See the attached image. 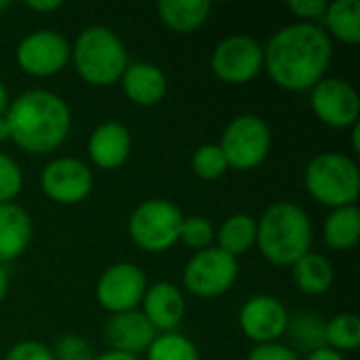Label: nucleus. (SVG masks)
<instances>
[{
	"instance_id": "2eb2a0df",
	"label": "nucleus",
	"mask_w": 360,
	"mask_h": 360,
	"mask_svg": "<svg viewBox=\"0 0 360 360\" xmlns=\"http://www.w3.org/2000/svg\"><path fill=\"white\" fill-rule=\"evenodd\" d=\"M141 314L150 321L156 333H171L186 314V300L179 287L169 281L154 283L146 289L141 300Z\"/></svg>"
},
{
	"instance_id": "f03ea898",
	"label": "nucleus",
	"mask_w": 360,
	"mask_h": 360,
	"mask_svg": "<svg viewBox=\"0 0 360 360\" xmlns=\"http://www.w3.org/2000/svg\"><path fill=\"white\" fill-rule=\"evenodd\" d=\"M11 139L30 154H49L57 150L70 129V105L53 91L32 89L17 95L4 114Z\"/></svg>"
},
{
	"instance_id": "0eeeda50",
	"label": "nucleus",
	"mask_w": 360,
	"mask_h": 360,
	"mask_svg": "<svg viewBox=\"0 0 360 360\" xmlns=\"http://www.w3.org/2000/svg\"><path fill=\"white\" fill-rule=\"evenodd\" d=\"M217 146L226 156L228 169L251 171L266 160L272 148V133L264 118L255 114H240L224 129Z\"/></svg>"
},
{
	"instance_id": "c85d7f7f",
	"label": "nucleus",
	"mask_w": 360,
	"mask_h": 360,
	"mask_svg": "<svg viewBox=\"0 0 360 360\" xmlns=\"http://www.w3.org/2000/svg\"><path fill=\"white\" fill-rule=\"evenodd\" d=\"M215 238V230L211 226V221L202 215H192V217H184L181 228H179V240L196 251L209 249L211 243Z\"/></svg>"
},
{
	"instance_id": "39448f33",
	"label": "nucleus",
	"mask_w": 360,
	"mask_h": 360,
	"mask_svg": "<svg viewBox=\"0 0 360 360\" xmlns=\"http://www.w3.org/2000/svg\"><path fill=\"white\" fill-rule=\"evenodd\" d=\"M304 184L316 202L331 209L350 207L360 194L359 165L346 154H319L308 162Z\"/></svg>"
},
{
	"instance_id": "423d86ee",
	"label": "nucleus",
	"mask_w": 360,
	"mask_h": 360,
	"mask_svg": "<svg viewBox=\"0 0 360 360\" xmlns=\"http://www.w3.org/2000/svg\"><path fill=\"white\" fill-rule=\"evenodd\" d=\"M184 213L165 198L141 202L129 217V234L133 243L148 253H162L179 240Z\"/></svg>"
},
{
	"instance_id": "1a4fd4ad",
	"label": "nucleus",
	"mask_w": 360,
	"mask_h": 360,
	"mask_svg": "<svg viewBox=\"0 0 360 360\" xmlns=\"http://www.w3.org/2000/svg\"><path fill=\"white\" fill-rule=\"evenodd\" d=\"M211 68L228 84L251 82L264 68V46L247 34L226 36L213 49Z\"/></svg>"
},
{
	"instance_id": "6ab92c4d",
	"label": "nucleus",
	"mask_w": 360,
	"mask_h": 360,
	"mask_svg": "<svg viewBox=\"0 0 360 360\" xmlns=\"http://www.w3.org/2000/svg\"><path fill=\"white\" fill-rule=\"evenodd\" d=\"M32 240V219L15 202L0 205V264H8L25 253Z\"/></svg>"
},
{
	"instance_id": "f257e3e1",
	"label": "nucleus",
	"mask_w": 360,
	"mask_h": 360,
	"mask_svg": "<svg viewBox=\"0 0 360 360\" xmlns=\"http://www.w3.org/2000/svg\"><path fill=\"white\" fill-rule=\"evenodd\" d=\"M333 57L327 32L308 21L281 27L264 46V68L285 91H310L325 78Z\"/></svg>"
},
{
	"instance_id": "aec40b11",
	"label": "nucleus",
	"mask_w": 360,
	"mask_h": 360,
	"mask_svg": "<svg viewBox=\"0 0 360 360\" xmlns=\"http://www.w3.org/2000/svg\"><path fill=\"white\" fill-rule=\"evenodd\" d=\"M211 2L207 0H162L158 2V15L167 27L179 34L198 30L211 15Z\"/></svg>"
},
{
	"instance_id": "b1692460",
	"label": "nucleus",
	"mask_w": 360,
	"mask_h": 360,
	"mask_svg": "<svg viewBox=\"0 0 360 360\" xmlns=\"http://www.w3.org/2000/svg\"><path fill=\"white\" fill-rule=\"evenodd\" d=\"M217 249L226 251L232 257L247 253L257 238V221L247 213L230 215L217 230Z\"/></svg>"
},
{
	"instance_id": "412c9836",
	"label": "nucleus",
	"mask_w": 360,
	"mask_h": 360,
	"mask_svg": "<svg viewBox=\"0 0 360 360\" xmlns=\"http://www.w3.org/2000/svg\"><path fill=\"white\" fill-rule=\"evenodd\" d=\"M293 281L306 295H323L333 285V266L321 253H306L293 266Z\"/></svg>"
},
{
	"instance_id": "f8f14e48",
	"label": "nucleus",
	"mask_w": 360,
	"mask_h": 360,
	"mask_svg": "<svg viewBox=\"0 0 360 360\" xmlns=\"http://www.w3.org/2000/svg\"><path fill=\"white\" fill-rule=\"evenodd\" d=\"M310 103L321 122L333 129H346L359 122V91L342 78H323L310 89Z\"/></svg>"
},
{
	"instance_id": "473e14b6",
	"label": "nucleus",
	"mask_w": 360,
	"mask_h": 360,
	"mask_svg": "<svg viewBox=\"0 0 360 360\" xmlns=\"http://www.w3.org/2000/svg\"><path fill=\"white\" fill-rule=\"evenodd\" d=\"M247 360H300V356L287 344L272 342V344H259V346H255L249 352Z\"/></svg>"
},
{
	"instance_id": "dca6fc26",
	"label": "nucleus",
	"mask_w": 360,
	"mask_h": 360,
	"mask_svg": "<svg viewBox=\"0 0 360 360\" xmlns=\"http://www.w3.org/2000/svg\"><path fill=\"white\" fill-rule=\"evenodd\" d=\"M156 335V329L139 310L112 314L105 325V342L110 344V348L135 356L146 352Z\"/></svg>"
},
{
	"instance_id": "ddd939ff",
	"label": "nucleus",
	"mask_w": 360,
	"mask_h": 360,
	"mask_svg": "<svg viewBox=\"0 0 360 360\" xmlns=\"http://www.w3.org/2000/svg\"><path fill=\"white\" fill-rule=\"evenodd\" d=\"M42 192L57 205H78L93 190V173L86 162L72 156L51 160L40 175Z\"/></svg>"
},
{
	"instance_id": "79ce46f5",
	"label": "nucleus",
	"mask_w": 360,
	"mask_h": 360,
	"mask_svg": "<svg viewBox=\"0 0 360 360\" xmlns=\"http://www.w3.org/2000/svg\"><path fill=\"white\" fill-rule=\"evenodd\" d=\"M8 6V0H0V11H4Z\"/></svg>"
},
{
	"instance_id": "4468645a",
	"label": "nucleus",
	"mask_w": 360,
	"mask_h": 360,
	"mask_svg": "<svg viewBox=\"0 0 360 360\" xmlns=\"http://www.w3.org/2000/svg\"><path fill=\"white\" fill-rule=\"evenodd\" d=\"M238 323L243 333L257 346L272 344L285 335L289 312L274 295H253L240 308Z\"/></svg>"
},
{
	"instance_id": "4be33fe9",
	"label": "nucleus",
	"mask_w": 360,
	"mask_h": 360,
	"mask_svg": "<svg viewBox=\"0 0 360 360\" xmlns=\"http://www.w3.org/2000/svg\"><path fill=\"white\" fill-rule=\"evenodd\" d=\"M325 321L314 312H297L289 316L285 335L289 340V348L293 352H306L312 354L327 346L325 342Z\"/></svg>"
},
{
	"instance_id": "2f4dec72",
	"label": "nucleus",
	"mask_w": 360,
	"mask_h": 360,
	"mask_svg": "<svg viewBox=\"0 0 360 360\" xmlns=\"http://www.w3.org/2000/svg\"><path fill=\"white\" fill-rule=\"evenodd\" d=\"M4 360H55L51 348L40 342H19L15 344Z\"/></svg>"
},
{
	"instance_id": "a19ab883",
	"label": "nucleus",
	"mask_w": 360,
	"mask_h": 360,
	"mask_svg": "<svg viewBox=\"0 0 360 360\" xmlns=\"http://www.w3.org/2000/svg\"><path fill=\"white\" fill-rule=\"evenodd\" d=\"M6 139H11L8 122H6V118H4V116H0V143H2V141H6Z\"/></svg>"
},
{
	"instance_id": "c9c22d12",
	"label": "nucleus",
	"mask_w": 360,
	"mask_h": 360,
	"mask_svg": "<svg viewBox=\"0 0 360 360\" xmlns=\"http://www.w3.org/2000/svg\"><path fill=\"white\" fill-rule=\"evenodd\" d=\"M306 360H346L344 359V354H340V352H335V350H331V348H321V350H316V352H312V354H308Z\"/></svg>"
},
{
	"instance_id": "f3484780",
	"label": "nucleus",
	"mask_w": 360,
	"mask_h": 360,
	"mask_svg": "<svg viewBox=\"0 0 360 360\" xmlns=\"http://www.w3.org/2000/svg\"><path fill=\"white\" fill-rule=\"evenodd\" d=\"M89 156L95 167L103 171H114L131 154V133L124 124L108 120L101 122L89 137Z\"/></svg>"
},
{
	"instance_id": "5701e85b",
	"label": "nucleus",
	"mask_w": 360,
	"mask_h": 360,
	"mask_svg": "<svg viewBox=\"0 0 360 360\" xmlns=\"http://www.w3.org/2000/svg\"><path fill=\"white\" fill-rule=\"evenodd\" d=\"M327 36L338 38L346 44L360 42V2L359 0H335L327 4L323 15Z\"/></svg>"
},
{
	"instance_id": "393cba45",
	"label": "nucleus",
	"mask_w": 360,
	"mask_h": 360,
	"mask_svg": "<svg viewBox=\"0 0 360 360\" xmlns=\"http://www.w3.org/2000/svg\"><path fill=\"white\" fill-rule=\"evenodd\" d=\"M360 236V211L356 205L333 209L323 226L325 243L335 251L352 249Z\"/></svg>"
},
{
	"instance_id": "58836bf2",
	"label": "nucleus",
	"mask_w": 360,
	"mask_h": 360,
	"mask_svg": "<svg viewBox=\"0 0 360 360\" xmlns=\"http://www.w3.org/2000/svg\"><path fill=\"white\" fill-rule=\"evenodd\" d=\"M8 103H11V99H8L6 86L0 82V116H4V114H6V110H8Z\"/></svg>"
},
{
	"instance_id": "7c9ffc66",
	"label": "nucleus",
	"mask_w": 360,
	"mask_h": 360,
	"mask_svg": "<svg viewBox=\"0 0 360 360\" xmlns=\"http://www.w3.org/2000/svg\"><path fill=\"white\" fill-rule=\"evenodd\" d=\"M55 360H95L89 342L80 335H63L51 350Z\"/></svg>"
},
{
	"instance_id": "7ed1b4c3",
	"label": "nucleus",
	"mask_w": 360,
	"mask_h": 360,
	"mask_svg": "<svg viewBox=\"0 0 360 360\" xmlns=\"http://www.w3.org/2000/svg\"><path fill=\"white\" fill-rule=\"evenodd\" d=\"M312 221L308 213L289 200L270 205L257 221V247L262 255L274 266H293L300 257L310 253Z\"/></svg>"
},
{
	"instance_id": "20e7f679",
	"label": "nucleus",
	"mask_w": 360,
	"mask_h": 360,
	"mask_svg": "<svg viewBox=\"0 0 360 360\" xmlns=\"http://www.w3.org/2000/svg\"><path fill=\"white\" fill-rule=\"evenodd\" d=\"M70 59L74 61L78 76L91 86L118 82L129 65L124 42L105 25L84 27L74 42Z\"/></svg>"
},
{
	"instance_id": "ea45409f",
	"label": "nucleus",
	"mask_w": 360,
	"mask_h": 360,
	"mask_svg": "<svg viewBox=\"0 0 360 360\" xmlns=\"http://www.w3.org/2000/svg\"><path fill=\"white\" fill-rule=\"evenodd\" d=\"M352 148L354 152H360V122L352 124Z\"/></svg>"
},
{
	"instance_id": "cd10ccee",
	"label": "nucleus",
	"mask_w": 360,
	"mask_h": 360,
	"mask_svg": "<svg viewBox=\"0 0 360 360\" xmlns=\"http://www.w3.org/2000/svg\"><path fill=\"white\" fill-rule=\"evenodd\" d=\"M192 171L207 181L221 177L228 171V162L221 148L217 143H205L196 148V152L192 154Z\"/></svg>"
},
{
	"instance_id": "4c0bfd02",
	"label": "nucleus",
	"mask_w": 360,
	"mask_h": 360,
	"mask_svg": "<svg viewBox=\"0 0 360 360\" xmlns=\"http://www.w3.org/2000/svg\"><path fill=\"white\" fill-rule=\"evenodd\" d=\"M6 291H8V274H6V268L0 264V302L6 297Z\"/></svg>"
},
{
	"instance_id": "a878e982",
	"label": "nucleus",
	"mask_w": 360,
	"mask_h": 360,
	"mask_svg": "<svg viewBox=\"0 0 360 360\" xmlns=\"http://www.w3.org/2000/svg\"><path fill=\"white\" fill-rule=\"evenodd\" d=\"M325 342L327 348L335 352H352L360 346V319L352 312H344L333 316L325 325Z\"/></svg>"
},
{
	"instance_id": "9b49d317",
	"label": "nucleus",
	"mask_w": 360,
	"mask_h": 360,
	"mask_svg": "<svg viewBox=\"0 0 360 360\" xmlns=\"http://www.w3.org/2000/svg\"><path fill=\"white\" fill-rule=\"evenodd\" d=\"M148 289L143 270L137 264L120 262L103 270L97 281V302L110 314H122L137 310Z\"/></svg>"
},
{
	"instance_id": "a211bd4d",
	"label": "nucleus",
	"mask_w": 360,
	"mask_h": 360,
	"mask_svg": "<svg viewBox=\"0 0 360 360\" xmlns=\"http://www.w3.org/2000/svg\"><path fill=\"white\" fill-rule=\"evenodd\" d=\"M124 95L141 108H150L162 101L167 95V76L165 72L148 61L129 63L124 74L120 76Z\"/></svg>"
},
{
	"instance_id": "e433bc0d",
	"label": "nucleus",
	"mask_w": 360,
	"mask_h": 360,
	"mask_svg": "<svg viewBox=\"0 0 360 360\" xmlns=\"http://www.w3.org/2000/svg\"><path fill=\"white\" fill-rule=\"evenodd\" d=\"M95 360H141L135 354H127V352H118V350H108L99 356H95Z\"/></svg>"
},
{
	"instance_id": "72a5a7b5",
	"label": "nucleus",
	"mask_w": 360,
	"mask_h": 360,
	"mask_svg": "<svg viewBox=\"0 0 360 360\" xmlns=\"http://www.w3.org/2000/svg\"><path fill=\"white\" fill-rule=\"evenodd\" d=\"M287 6L302 21H308V23H312L314 19H323V15L327 11V2L325 0H289Z\"/></svg>"
},
{
	"instance_id": "f704fd0d",
	"label": "nucleus",
	"mask_w": 360,
	"mask_h": 360,
	"mask_svg": "<svg viewBox=\"0 0 360 360\" xmlns=\"http://www.w3.org/2000/svg\"><path fill=\"white\" fill-rule=\"evenodd\" d=\"M27 6L32 8V11H38V13H49V11H57V8H61L63 6V2L61 0H32V2H27Z\"/></svg>"
},
{
	"instance_id": "bb28decb",
	"label": "nucleus",
	"mask_w": 360,
	"mask_h": 360,
	"mask_svg": "<svg viewBox=\"0 0 360 360\" xmlns=\"http://www.w3.org/2000/svg\"><path fill=\"white\" fill-rule=\"evenodd\" d=\"M148 360H200L198 348L181 333H160L150 344Z\"/></svg>"
},
{
	"instance_id": "9d476101",
	"label": "nucleus",
	"mask_w": 360,
	"mask_h": 360,
	"mask_svg": "<svg viewBox=\"0 0 360 360\" xmlns=\"http://www.w3.org/2000/svg\"><path fill=\"white\" fill-rule=\"evenodd\" d=\"M72 55V46L55 30H36L27 34L15 51L17 65L36 78H46L59 74Z\"/></svg>"
},
{
	"instance_id": "c756f323",
	"label": "nucleus",
	"mask_w": 360,
	"mask_h": 360,
	"mask_svg": "<svg viewBox=\"0 0 360 360\" xmlns=\"http://www.w3.org/2000/svg\"><path fill=\"white\" fill-rule=\"evenodd\" d=\"M23 186V175L19 165L0 152V205L2 202H13L15 196L21 192Z\"/></svg>"
},
{
	"instance_id": "6e6552de",
	"label": "nucleus",
	"mask_w": 360,
	"mask_h": 360,
	"mask_svg": "<svg viewBox=\"0 0 360 360\" xmlns=\"http://www.w3.org/2000/svg\"><path fill=\"white\" fill-rule=\"evenodd\" d=\"M238 262L217 247L202 249L184 268V287L196 297H217L234 287Z\"/></svg>"
}]
</instances>
